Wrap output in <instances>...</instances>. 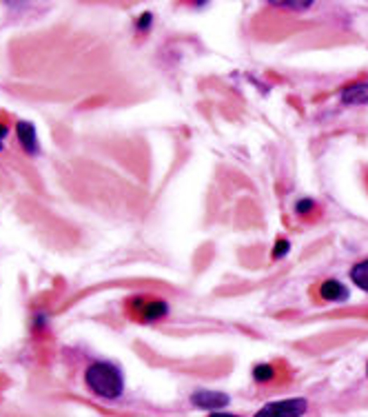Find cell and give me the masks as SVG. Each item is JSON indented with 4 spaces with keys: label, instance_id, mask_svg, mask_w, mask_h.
Returning a JSON list of instances; mask_svg holds the SVG:
<instances>
[{
    "label": "cell",
    "instance_id": "277c9868",
    "mask_svg": "<svg viewBox=\"0 0 368 417\" xmlns=\"http://www.w3.org/2000/svg\"><path fill=\"white\" fill-rule=\"evenodd\" d=\"M16 135L27 154H32V156L38 154V135H36V127L32 122H27V120L16 122Z\"/></svg>",
    "mask_w": 368,
    "mask_h": 417
},
{
    "label": "cell",
    "instance_id": "9c48e42d",
    "mask_svg": "<svg viewBox=\"0 0 368 417\" xmlns=\"http://www.w3.org/2000/svg\"><path fill=\"white\" fill-rule=\"evenodd\" d=\"M253 378H256L258 382H271L275 378V369L271 364H258L256 369H253Z\"/></svg>",
    "mask_w": 368,
    "mask_h": 417
},
{
    "label": "cell",
    "instance_id": "4fadbf2b",
    "mask_svg": "<svg viewBox=\"0 0 368 417\" xmlns=\"http://www.w3.org/2000/svg\"><path fill=\"white\" fill-rule=\"evenodd\" d=\"M151 20H153V16L147 11V13H143V18L138 20V29H149V25H151Z\"/></svg>",
    "mask_w": 368,
    "mask_h": 417
},
{
    "label": "cell",
    "instance_id": "e0dca14e",
    "mask_svg": "<svg viewBox=\"0 0 368 417\" xmlns=\"http://www.w3.org/2000/svg\"><path fill=\"white\" fill-rule=\"evenodd\" d=\"M366 373H368V366H366Z\"/></svg>",
    "mask_w": 368,
    "mask_h": 417
},
{
    "label": "cell",
    "instance_id": "ba28073f",
    "mask_svg": "<svg viewBox=\"0 0 368 417\" xmlns=\"http://www.w3.org/2000/svg\"><path fill=\"white\" fill-rule=\"evenodd\" d=\"M166 311H169V307H166V302H162V300H153L151 304H147V309H145V319H160V317H164L166 315Z\"/></svg>",
    "mask_w": 368,
    "mask_h": 417
},
{
    "label": "cell",
    "instance_id": "9a60e30c",
    "mask_svg": "<svg viewBox=\"0 0 368 417\" xmlns=\"http://www.w3.org/2000/svg\"><path fill=\"white\" fill-rule=\"evenodd\" d=\"M7 131H9V129L5 127V124H0V140H3V138L7 135Z\"/></svg>",
    "mask_w": 368,
    "mask_h": 417
},
{
    "label": "cell",
    "instance_id": "30bf717a",
    "mask_svg": "<svg viewBox=\"0 0 368 417\" xmlns=\"http://www.w3.org/2000/svg\"><path fill=\"white\" fill-rule=\"evenodd\" d=\"M291 251V242L287 240V238H280L277 242H275V246H273V258H284L287 253Z\"/></svg>",
    "mask_w": 368,
    "mask_h": 417
},
{
    "label": "cell",
    "instance_id": "8992f818",
    "mask_svg": "<svg viewBox=\"0 0 368 417\" xmlns=\"http://www.w3.org/2000/svg\"><path fill=\"white\" fill-rule=\"evenodd\" d=\"M344 105H368V82H357L342 91Z\"/></svg>",
    "mask_w": 368,
    "mask_h": 417
},
{
    "label": "cell",
    "instance_id": "7a4b0ae2",
    "mask_svg": "<svg viewBox=\"0 0 368 417\" xmlns=\"http://www.w3.org/2000/svg\"><path fill=\"white\" fill-rule=\"evenodd\" d=\"M308 409V402L304 397H291L280 402H268L262 406L256 417H302Z\"/></svg>",
    "mask_w": 368,
    "mask_h": 417
},
{
    "label": "cell",
    "instance_id": "3957f363",
    "mask_svg": "<svg viewBox=\"0 0 368 417\" xmlns=\"http://www.w3.org/2000/svg\"><path fill=\"white\" fill-rule=\"evenodd\" d=\"M191 402H193L197 409L218 413L220 409H224L226 404H229L231 399H229V395H224L220 391H197V393H193Z\"/></svg>",
    "mask_w": 368,
    "mask_h": 417
},
{
    "label": "cell",
    "instance_id": "7c38bea8",
    "mask_svg": "<svg viewBox=\"0 0 368 417\" xmlns=\"http://www.w3.org/2000/svg\"><path fill=\"white\" fill-rule=\"evenodd\" d=\"M313 208H315V202L313 200H300V202H297L295 204V211L297 213H308V211H313Z\"/></svg>",
    "mask_w": 368,
    "mask_h": 417
},
{
    "label": "cell",
    "instance_id": "5b68a950",
    "mask_svg": "<svg viewBox=\"0 0 368 417\" xmlns=\"http://www.w3.org/2000/svg\"><path fill=\"white\" fill-rule=\"evenodd\" d=\"M320 296L327 302H344L348 298V289L337 280H324L320 286Z\"/></svg>",
    "mask_w": 368,
    "mask_h": 417
},
{
    "label": "cell",
    "instance_id": "2e32d148",
    "mask_svg": "<svg viewBox=\"0 0 368 417\" xmlns=\"http://www.w3.org/2000/svg\"><path fill=\"white\" fill-rule=\"evenodd\" d=\"M0 149H3V143H0Z\"/></svg>",
    "mask_w": 368,
    "mask_h": 417
},
{
    "label": "cell",
    "instance_id": "5bb4252c",
    "mask_svg": "<svg viewBox=\"0 0 368 417\" xmlns=\"http://www.w3.org/2000/svg\"><path fill=\"white\" fill-rule=\"evenodd\" d=\"M209 417H237V415H231V413H222V411H218V413H211Z\"/></svg>",
    "mask_w": 368,
    "mask_h": 417
},
{
    "label": "cell",
    "instance_id": "8fae6325",
    "mask_svg": "<svg viewBox=\"0 0 368 417\" xmlns=\"http://www.w3.org/2000/svg\"><path fill=\"white\" fill-rule=\"evenodd\" d=\"M275 7H284V9H293V11H304L308 7H313V3H273Z\"/></svg>",
    "mask_w": 368,
    "mask_h": 417
},
{
    "label": "cell",
    "instance_id": "6da1fadb",
    "mask_svg": "<svg viewBox=\"0 0 368 417\" xmlns=\"http://www.w3.org/2000/svg\"><path fill=\"white\" fill-rule=\"evenodd\" d=\"M84 382H87V386L96 395H100L105 399H116L124 391L122 373L111 362H93L84 371Z\"/></svg>",
    "mask_w": 368,
    "mask_h": 417
},
{
    "label": "cell",
    "instance_id": "52a82bcc",
    "mask_svg": "<svg viewBox=\"0 0 368 417\" xmlns=\"http://www.w3.org/2000/svg\"><path fill=\"white\" fill-rule=\"evenodd\" d=\"M350 280L368 293V260L357 262L355 267L350 269Z\"/></svg>",
    "mask_w": 368,
    "mask_h": 417
}]
</instances>
